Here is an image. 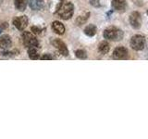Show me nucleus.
I'll return each mask as SVG.
<instances>
[{
	"label": "nucleus",
	"instance_id": "15",
	"mask_svg": "<svg viewBox=\"0 0 148 139\" xmlns=\"http://www.w3.org/2000/svg\"><path fill=\"white\" fill-rule=\"evenodd\" d=\"M28 53H29V57H30L31 59L37 60V59L41 58L36 47H29V48H28Z\"/></svg>",
	"mask_w": 148,
	"mask_h": 139
},
{
	"label": "nucleus",
	"instance_id": "5",
	"mask_svg": "<svg viewBox=\"0 0 148 139\" xmlns=\"http://www.w3.org/2000/svg\"><path fill=\"white\" fill-rule=\"evenodd\" d=\"M130 21V24L134 29H139L142 26V16L141 14L138 11H134L132 13H131L129 18Z\"/></svg>",
	"mask_w": 148,
	"mask_h": 139
},
{
	"label": "nucleus",
	"instance_id": "23",
	"mask_svg": "<svg viewBox=\"0 0 148 139\" xmlns=\"http://www.w3.org/2000/svg\"><path fill=\"white\" fill-rule=\"evenodd\" d=\"M0 32H1V31H0Z\"/></svg>",
	"mask_w": 148,
	"mask_h": 139
},
{
	"label": "nucleus",
	"instance_id": "14",
	"mask_svg": "<svg viewBox=\"0 0 148 139\" xmlns=\"http://www.w3.org/2000/svg\"><path fill=\"white\" fill-rule=\"evenodd\" d=\"M96 32H97V29H96V26H95L94 24H89L85 27L84 29V34L88 36H94L96 34Z\"/></svg>",
	"mask_w": 148,
	"mask_h": 139
},
{
	"label": "nucleus",
	"instance_id": "12",
	"mask_svg": "<svg viewBox=\"0 0 148 139\" xmlns=\"http://www.w3.org/2000/svg\"><path fill=\"white\" fill-rule=\"evenodd\" d=\"M52 29L53 31L56 32V34H58L59 35H62L64 34L65 32V26L62 24L60 21H54L52 23Z\"/></svg>",
	"mask_w": 148,
	"mask_h": 139
},
{
	"label": "nucleus",
	"instance_id": "11",
	"mask_svg": "<svg viewBox=\"0 0 148 139\" xmlns=\"http://www.w3.org/2000/svg\"><path fill=\"white\" fill-rule=\"evenodd\" d=\"M28 3H29L30 8L34 10H39L45 5L44 0H28Z\"/></svg>",
	"mask_w": 148,
	"mask_h": 139
},
{
	"label": "nucleus",
	"instance_id": "9",
	"mask_svg": "<svg viewBox=\"0 0 148 139\" xmlns=\"http://www.w3.org/2000/svg\"><path fill=\"white\" fill-rule=\"evenodd\" d=\"M111 5H112L113 9L119 12H122L127 8V1L126 0H112Z\"/></svg>",
	"mask_w": 148,
	"mask_h": 139
},
{
	"label": "nucleus",
	"instance_id": "7",
	"mask_svg": "<svg viewBox=\"0 0 148 139\" xmlns=\"http://www.w3.org/2000/svg\"><path fill=\"white\" fill-rule=\"evenodd\" d=\"M52 45L58 50V52L61 55L65 56V57H67L69 55V50L63 41H61L60 39H54L52 41Z\"/></svg>",
	"mask_w": 148,
	"mask_h": 139
},
{
	"label": "nucleus",
	"instance_id": "4",
	"mask_svg": "<svg viewBox=\"0 0 148 139\" xmlns=\"http://www.w3.org/2000/svg\"><path fill=\"white\" fill-rule=\"evenodd\" d=\"M22 39H23V44L26 47H38L39 46V42L36 39V37L31 34V32H25L22 34Z\"/></svg>",
	"mask_w": 148,
	"mask_h": 139
},
{
	"label": "nucleus",
	"instance_id": "17",
	"mask_svg": "<svg viewBox=\"0 0 148 139\" xmlns=\"http://www.w3.org/2000/svg\"><path fill=\"white\" fill-rule=\"evenodd\" d=\"M15 2V7L18 10L20 11H24L26 6H27V1L26 0H14Z\"/></svg>",
	"mask_w": 148,
	"mask_h": 139
},
{
	"label": "nucleus",
	"instance_id": "22",
	"mask_svg": "<svg viewBox=\"0 0 148 139\" xmlns=\"http://www.w3.org/2000/svg\"><path fill=\"white\" fill-rule=\"evenodd\" d=\"M147 15H148V10H147Z\"/></svg>",
	"mask_w": 148,
	"mask_h": 139
},
{
	"label": "nucleus",
	"instance_id": "8",
	"mask_svg": "<svg viewBox=\"0 0 148 139\" xmlns=\"http://www.w3.org/2000/svg\"><path fill=\"white\" fill-rule=\"evenodd\" d=\"M113 58L115 59H125L128 58V49L124 46H118L113 51Z\"/></svg>",
	"mask_w": 148,
	"mask_h": 139
},
{
	"label": "nucleus",
	"instance_id": "18",
	"mask_svg": "<svg viewBox=\"0 0 148 139\" xmlns=\"http://www.w3.org/2000/svg\"><path fill=\"white\" fill-rule=\"evenodd\" d=\"M75 56L78 58H81V59H85L87 58V53L85 50L83 49H78L75 51Z\"/></svg>",
	"mask_w": 148,
	"mask_h": 139
},
{
	"label": "nucleus",
	"instance_id": "21",
	"mask_svg": "<svg viewBox=\"0 0 148 139\" xmlns=\"http://www.w3.org/2000/svg\"><path fill=\"white\" fill-rule=\"evenodd\" d=\"M1 27H2V29H4V28H8V23H7V22H5V23H2Z\"/></svg>",
	"mask_w": 148,
	"mask_h": 139
},
{
	"label": "nucleus",
	"instance_id": "20",
	"mask_svg": "<svg viewBox=\"0 0 148 139\" xmlns=\"http://www.w3.org/2000/svg\"><path fill=\"white\" fill-rule=\"evenodd\" d=\"M41 59H44V60H50V59H52V57L49 55V54H45L44 56H42L41 57Z\"/></svg>",
	"mask_w": 148,
	"mask_h": 139
},
{
	"label": "nucleus",
	"instance_id": "2",
	"mask_svg": "<svg viewBox=\"0 0 148 139\" xmlns=\"http://www.w3.org/2000/svg\"><path fill=\"white\" fill-rule=\"evenodd\" d=\"M106 39L110 41H120L123 38V32L117 27H109L106 28L103 34Z\"/></svg>",
	"mask_w": 148,
	"mask_h": 139
},
{
	"label": "nucleus",
	"instance_id": "19",
	"mask_svg": "<svg viewBox=\"0 0 148 139\" xmlns=\"http://www.w3.org/2000/svg\"><path fill=\"white\" fill-rule=\"evenodd\" d=\"M31 30L32 32V34H41L44 31V29H42L41 27H38V26H32L31 28Z\"/></svg>",
	"mask_w": 148,
	"mask_h": 139
},
{
	"label": "nucleus",
	"instance_id": "10",
	"mask_svg": "<svg viewBox=\"0 0 148 139\" xmlns=\"http://www.w3.org/2000/svg\"><path fill=\"white\" fill-rule=\"evenodd\" d=\"M12 45V41L9 35H2L0 37V48L3 49H8Z\"/></svg>",
	"mask_w": 148,
	"mask_h": 139
},
{
	"label": "nucleus",
	"instance_id": "13",
	"mask_svg": "<svg viewBox=\"0 0 148 139\" xmlns=\"http://www.w3.org/2000/svg\"><path fill=\"white\" fill-rule=\"evenodd\" d=\"M109 49H110L109 44L106 41L101 42V43L99 44V45H98V51L103 55L108 54L109 52Z\"/></svg>",
	"mask_w": 148,
	"mask_h": 139
},
{
	"label": "nucleus",
	"instance_id": "6",
	"mask_svg": "<svg viewBox=\"0 0 148 139\" xmlns=\"http://www.w3.org/2000/svg\"><path fill=\"white\" fill-rule=\"evenodd\" d=\"M28 22H29V20H28L27 16H20V17H16L13 20V24L15 26L18 30L20 31H24L25 28L28 26Z\"/></svg>",
	"mask_w": 148,
	"mask_h": 139
},
{
	"label": "nucleus",
	"instance_id": "16",
	"mask_svg": "<svg viewBox=\"0 0 148 139\" xmlns=\"http://www.w3.org/2000/svg\"><path fill=\"white\" fill-rule=\"evenodd\" d=\"M89 17H90V12H85V13H83L82 15L79 16L77 18V20H76L77 25H82V24H84V23L87 21L88 19H89Z\"/></svg>",
	"mask_w": 148,
	"mask_h": 139
},
{
	"label": "nucleus",
	"instance_id": "1",
	"mask_svg": "<svg viewBox=\"0 0 148 139\" xmlns=\"http://www.w3.org/2000/svg\"><path fill=\"white\" fill-rule=\"evenodd\" d=\"M56 13L58 14L59 18H61L62 20H69L74 13V6L73 4L68 1L61 2L57 8Z\"/></svg>",
	"mask_w": 148,
	"mask_h": 139
},
{
	"label": "nucleus",
	"instance_id": "3",
	"mask_svg": "<svg viewBox=\"0 0 148 139\" xmlns=\"http://www.w3.org/2000/svg\"><path fill=\"white\" fill-rule=\"evenodd\" d=\"M130 44H131V46L133 50L141 51L145 47L146 42H145V36H143L141 34H135L132 37Z\"/></svg>",
	"mask_w": 148,
	"mask_h": 139
}]
</instances>
